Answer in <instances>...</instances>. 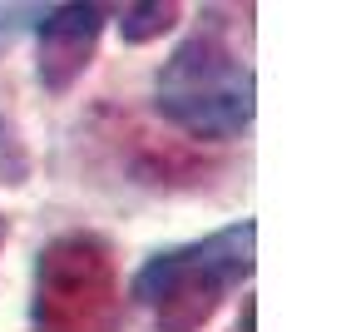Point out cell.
I'll use <instances>...</instances> for the list:
<instances>
[{
	"label": "cell",
	"instance_id": "cell-6",
	"mask_svg": "<svg viewBox=\"0 0 361 332\" xmlns=\"http://www.w3.org/2000/svg\"><path fill=\"white\" fill-rule=\"evenodd\" d=\"M40 11H45V6H0V50L16 45V40L40 20Z\"/></svg>",
	"mask_w": 361,
	"mask_h": 332
},
{
	"label": "cell",
	"instance_id": "cell-2",
	"mask_svg": "<svg viewBox=\"0 0 361 332\" xmlns=\"http://www.w3.org/2000/svg\"><path fill=\"white\" fill-rule=\"evenodd\" d=\"M257 223H228L208 238L159 248L129 283V297L154 317V332H203L233 287L252 278Z\"/></svg>",
	"mask_w": 361,
	"mask_h": 332
},
{
	"label": "cell",
	"instance_id": "cell-4",
	"mask_svg": "<svg viewBox=\"0 0 361 332\" xmlns=\"http://www.w3.org/2000/svg\"><path fill=\"white\" fill-rule=\"evenodd\" d=\"M109 25L104 6H45L35 20V80L45 95H65L94 60Z\"/></svg>",
	"mask_w": 361,
	"mask_h": 332
},
{
	"label": "cell",
	"instance_id": "cell-5",
	"mask_svg": "<svg viewBox=\"0 0 361 332\" xmlns=\"http://www.w3.org/2000/svg\"><path fill=\"white\" fill-rule=\"evenodd\" d=\"M178 6L169 0H149V6H124L119 11V40L124 45H149V40H159V35H169L173 25H178Z\"/></svg>",
	"mask_w": 361,
	"mask_h": 332
},
{
	"label": "cell",
	"instance_id": "cell-1",
	"mask_svg": "<svg viewBox=\"0 0 361 332\" xmlns=\"http://www.w3.org/2000/svg\"><path fill=\"white\" fill-rule=\"evenodd\" d=\"M154 109L198 144H228L252 129L257 80L223 25H198L154 75Z\"/></svg>",
	"mask_w": 361,
	"mask_h": 332
},
{
	"label": "cell",
	"instance_id": "cell-3",
	"mask_svg": "<svg viewBox=\"0 0 361 332\" xmlns=\"http://www.w3.org/2000/svg\"><path fill=\"white\" fill-rule=\"evenodd\" d=\"M35 332H114V263L94 233L55 238L35 263Z\"/></svg>",
	"mask_w": 361,
	"mask_h": 332
}]
</instances>
